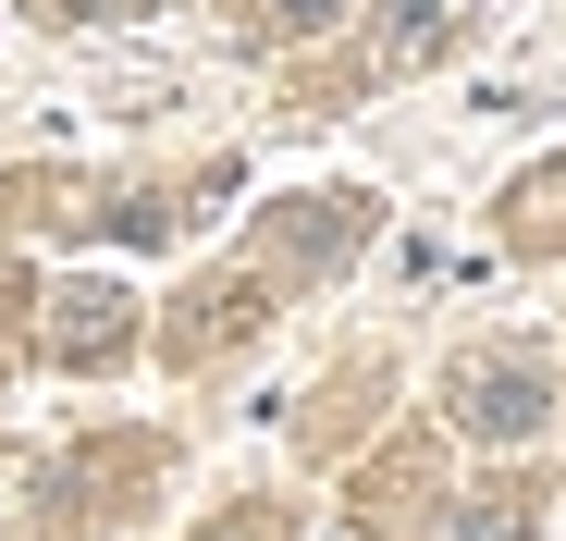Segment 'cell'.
Masks as SVG:
<instances>
[{"label":"cell","instance_id":"obj_1","mask_svg":"<svg viewBox=\"0 0 566 541\" xmlns=\"http://www.w3.org/2000/svg\"><path fill=\"white\" fill-rule=\"evenodd\" d=\"M455 418L481 443H530L542 431V370H530V357H468V370H455Z\"/></svg>","mask_w":566,"mask_h":541},{"label":"cell","instance_id":"obj_2","mask_svg":"<svg viewBox=\"0 0 566 541\" xmlns=\"http://www.w3.org/2000/svg\"><path fill=\"white\" fill-rule=\"evenodd\" d=\"M50 344H62V357H112V344H124V296H112V284H74Z\"/></svg>","mask_w":566,"mask_h":541},{"label":"cell","instance_id":"obj_3","mask_svg":"<svg viewBox=\"0 0 566 541\" xmlns=\"http://www.w3.org/2000/svg\"><path fill=\"white\" fill-rule=\"evenodd\" d=\"M455 13H468V0H395L382 62H419V50H443V38H455Z\"/></svg>","mask_w":566,"mask_h":541},{"label":"cell","instance_id":"obj_4","mask_svg":"<svg viewBox=\"0 0 566 541\" xmlns=\"http://www.w3.org/2000/svg\"><path fill=\"white\" fill-rule=\"evenodd\" d=\"M455 541H530V505H517V492H493V505H481V517H468Z\"/></svg>","mask_w":566,"mask_h":541},{"label":"cell","instance_id":"obj_5","mask_svg":"<svg viewBox=\"0 0 566 541\" xmlns=\"http://www.w3.org/2000/svg\"><path fill=\"white\" fill-rule=\"evenodd\" d=\"M321 13H333V0H283V25H321Z\"/></svg>","mask_w":566,"mask_h":541},{"label":"cell","instance_id":"obj_6","mask_svg":"<svg viewBox=\"0 0 566 541\" xmlns=\"http://www.w3.org/2000/svg\"><path fill=\"white\" fill-rule=\"evenodd\" d=\"M210 541H271V529H259V517H234V529H210Z\"/></svg>","mask_w":566,"mask_h":541}]
</instances>
